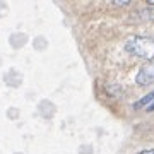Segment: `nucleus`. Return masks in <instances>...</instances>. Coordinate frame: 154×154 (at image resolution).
Here are the masks:
<instances>
[{
	"instance_id": "0eeeda50",
	"label": "nucleus",
	"mask_w": 154,
	"mask_h": 154,
	"mask_svg": "<svg viewBox=\"0 0 154 154\" xmlns=\"http://www.w3.org/2000/svg\"><path fill=\"white\" fill-rule=\"evenodd\" d=\"M146 111H147V113H151V111H154V103H152V105H149V106H147V110H146Z\"/></svg>"
},
{
	"instance_id": "39448f33",
	"label": "nucleus",
	"mask_w": 154,
	"mask_h": 154,
	"mask_svg": "<svg viewBox=\"0 0 154 154\" xmlns=\"http://www.w3.org/2000/svg\"><path fill=\"white\" fill-rule=\"evenodd\" d=\"M113 4H115V5H128L130 0H113Z\"/></svg>"
},
{
	"instance_id": "f257e3e1",
	"label": "nucleus",
	"mask_w": 154,
	"mask_h": 154,
	"mask_svg": "<svg viewBox=\"0 0 154 154\" xmlns=\"http://www.w3.org/2000/svg\"><path fill=\"white\" fill-rule=\"evenodd\" d=\"M125 48L128 53L144 58V60H152L154 58V39L147 36H130L127 39Z\"/></svg>"
},
{
	"instance_id": "20e7f679",
	"label": "nucleus",
	"mask_w": 154,
	"mask_h": 154,
	"mask_svg": "<svg viewBox=\"0 0 154 154\" xmlns=\"http://www.w3.org/2000/svg\"><path fill=\"white\" fill-rule=\"evenodd\" d=\"M142 17L144 19H151V21H154V5H149L146 11H142Z\"/></svg>"
},
{
	"instance_id": "7ed1b4c3",
	"label": "nucleus",
	"mask_w": 154,
	"mask_h": 154,
	"mask_svg": "<svg viewBox=\"0 0 154 154\" xmlns=\"http://www.w3.org/2000/svg\"><path fill=\"white\" fill-rule=\"evenodd\" d=\"M154 103V91L152 93H149V94H146V96H144V98H140L137 101V103H134V108H135V110H139V108H142V106H146V105H152Z\"/></svg>"
},
{
	"instance_id": "f03ea898",
	"label": "nucleus",
	"mask_w": 154,
	"mask_h": 154,
	"mask_svg": "<svg viewBox=\"0 0 154 154\" xmlns=\"http://www.w3.org/2000/svg\"><path fill=\"white\" fill-rule=\"evenodd\" d=\"M135 82L139 86H149L154 82V63H147L139 70V74L135 75Z\"/></svg>"
},
{
	"instance_id": "423d86ee",
	"label": "nucleus",
	"mask_w": 154,
	"mask_h": 154,
	"mask_svg": "<svg viewBox=\"0 0 154 154\" xmlns=\"http://www.w3.org/2000/svg\"><path fill=\"white\" fill-rule=\"evenodd\" d=\"M139 154H154L152 149H147V151H142V152H139Z\"/></svg>"
}]
</instances>
